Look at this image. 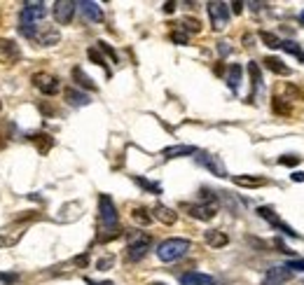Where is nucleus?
<instances>
[{
	"instance_id": "1",
	"label": "nucleus",
	"mask_w": 304,
	"mask_h": 285,
	"mask_svg": "<svg viewBox=\"0 0 304 285\" xmlns=\"http://www.w3.org/2000/svg\"><path fill=\"white\" fill-rule=\"evenodd\" d=\"M99 213H101V227H103V231L99 234V243L117 239V236L122 234L120 215H117L115 203H112V199L108 197V194H101L99 197Z\"/></svg>"
},
{
	"instance_id": "2",
	"label": "nucleus",
	"mask_w": 304,
	"mask_h": 285,
	"mask_svg": "<svg viewBox=\"0 0 304 285\" xmlns=\"http://www.w3.org/2000/svg\"><path fill=\"white\" fill-rule=\"evenodd\" d=\"M47 14V5L44 3H26L19 17V33L28 40H35L40 33V28L44 26L42 19Z\"/></svg>"
},
{
	"instance_id": "3",
	"label": "nucleus",
	"mask_w": 304,
	"mask_h": 285,
	"mask_svg": "<svg viewBox=\"0 0 304 285\" xmlns=\"http://www.w3.org/2000/svg\"><path fill=\"white\" fill-rule=\"evenodd\" d=\"M190 248H192V243H190L188 239H166V241H161L159 248H157V257H159L161 262H176V259L188 255Z\"/></svg>"
},
{
	"instance_id": "4",
	"label": "nucleus",
	"mask_w": 304,
	"mask_h": 285,
	"mask_svg": "<svg viewBox=\"0 0 304 285\" xmlns=\"http://www.w3.org/2000/svg\"><path fill=\"white\" fill-rule=\"evenodd\" d=\"M150 239L145 231H129V243H127V259L129 262H141L150 250Z\"/></svg>"
},
{
	"instance_id": "5",
	"label": "nucleus",
	"mask_w": 304,
	"mask_h": 285,
	"mask_svg": "<svg viewBox=\"0 0 304 285\" xmlns=\"http://www.w3.org/2000/svg\"><path fill=\"white\" fill-rule=\"evenodd\" d=\"M206 10H208V17H211V26H213V31H225L227 23H229V5L213 0V3H208V5H206Z\"/></svg>"
},
{
	"instance_id": "6",
	"label": "nucleus",
	"mask_w": 304,
	"mask_h": 285,
	"mask_svg": "<svg viewBox=\"0 0 304 285\" xmlns=\"http://www.w3.org/2000/svg\"><path fill=\"white\" fill-rule=\"evenodd\" d=\"M33 87L38 89L44 96H56L61 91V82L59 77L52 75V73H35L33 75Z\"/></svg>"
},
{
	"instance_id": "7",
	"label": "nucleus",
	"mask_w": 304,
	"mask_h": 285,
	"mask_svg": "<svg viewBox=\"0 0 304 285\" xmlns=\"http://www.w3.org/2000/svg\"><path fill=\"white\" fill-rule=\"evenodd\" d=\"M258 215H260L262 220H267V222H269V225L274 227V229L283 231L286 236H290V239H299L297 231H295L290 225H286V222H283V220L278 218L276 213H274V208H269V206H260V208H258Z\"/></svg>"
},
{
	"instance_id": "8",
	"label": "nucleus",
	"mask_w": 304,
	"mask_h": 285,
	"mask_svg": "<svg viewBox=\"0 0 304 285\" xmlns=\"http://www.w3.org/2000/svg\"><path fill=\"white\" fill-rule=\"evenodd\" d=\"M19 61H21L19 44L10 38H0V63H3V66H14Z\"/></svg>"
},
{
	"instance_id": "9",
	"label": "nucleus",
	"mask_w": 304,
	"mask_h": 285,
	"mask_svg": "<svg viewBox=\"0 0 304 285\" xmlns=\"http://www.w3.org/2000/svg\"><path fill=\"white\" fill-rule=\"evenodd\" d=\"M75 10H78V3H73V0H56L52 12H54V21L61 23V26H66V23L73 21L75 17Z\"/></svg>"
},
{
	"instance_id": "10",
	"label": "nucleus",
	"mask_w": 304,
	"mask_h": 285,
	"mask_svg": "<svg viewBox=\"0 0 304 285\" xmlns=\"http://www.w3.org/2000/svg\"><path fill=\"white\" fill-rule=\"evenodd\" d=\"M185 210H188L190 215H192L194 220H201V222H208V220H213L218 215V203L216 201H204V203H190V206H185Z\"/></svg>"
},
{
	"instance_id": "11",
	"label": "nucleus",
	"mask_w": 304,
	"mask_h": 285,
	"mask_svg": "<svg viewBox=\"0 0 304 285\" xmlns=\"http://www.w3.org/2000/svg\"><path fill=\"white\" fill-rule=\"evenodd\" d=\"M197 161H199L204 169H208L213 176L218 178H227V169L225 164H222L220 157H216V154H208V152H199V157H197Z\"/></svg>"
},
{
	"instance_id": "12",
	"label": "nucleus",
	"mask_w": 304,
	"mask_h": 285,
	"mask_svg": "<svg viewBox=\"0 0 304 285\" xmlns=\"http://www.w3.org/2000/svg\"><path fill=\"white\" fill-rule=\"evenodd\" d=\"M290 276H293V271L286 267H271L267 269L265 278H262V285H283L290 280Z\"/></svg>"
},
{
	"instance_id": "13",
	"label": "nucleus",
	"mask_w": 304,
	"mask_h": 285,
	"mask_svg": "<svg viewBox=\"0 0 304 285\" xmlns=\"http://www.w3.org/2000/svg\"><path fill=\"white\" fill-rule=\"evenodd\" d=\"M180 285H216V278L199 271H188L180 276Z\"/></svg>"
},
{
	"instance_id": "14",
	"label": "nucleus",
	"mask_w": 304,
	"mask_h": 285,
	"mask_svg": "<svg viewBox=\"0 0 304 285\" xmlns=\"http://www.w3.org/2000/svg\"><path fill=\"white\" fill-rule=\"evenodd\" d=\"M78 7L82 10V14L94 23H101L103 21V10H101L99 3H91V0H84V3H78Z\"/></svg>"
},
{
	"instance_id": "15",
	"label": "nucleus",
	"mask_w": 304,
	"mask_h": 285,
	"mask_svg": "<svg viewBox=\"0 0 304 285\" xmlns=\"http://www.w3.org/2000/svg\"><path fill=\"white\" fill-rule=\"evenodd\" d=\"M59 40H61V33L54 26H42L40 28V33H38V38H35V42L42 44V47H54Z\"/></svg>"
},
{
	"instance_id": "16",
	"label": "nucleus",
	"mask_w": 304,
	"mask_h": 285,
	"mask_svg": "<svg viewBox=\"0 0 304 285\" xmlns=\"http://www.w3.org/2000/svg\"><path fill=\"white\" fill-rule=\"evenodd\" d=\"M188 154H197V148L194 145H171V148L161 150L164 159H178V157H188Z\"/></svg>"
},
{
	"instance_id": "17",
	"label": "nucleus",
	"mask_w": 304,
	"mask_h": 285,
	"mask_svg": "<svg viewBox=\"0 0 304 285\" xmlns=\"http://www.w3.org/2000/svg\"><path fill=\"white\" fill-rule=\"evenodd\" d=\"M155 218L159 220L161 225H176V220H178V213L173 208H169V206H164V203H157L155 206Z\"/></svg>"
},
{
	"instance_id": "18",
	"label": "nucleus",
	"mask_w": 304,
	"mask_h": 285,
	"mask_svg": "<svg viewBox=\"0 0 304 285\" xmlns=\"http://www.w3.org/2000/svg\"><path fill=\"white\" fill-rule=\"evenodd\" d=\"M31 142L38 148L40 154H47L52 148H54V138H52L50 133H33V136H31Z\"/></svg>"
},
{
	"instance_id": "19",
	"label": "nucleus",
	"mask_w": 304,
	"mask_h": 285,
	"mask_svg": "<svg viewBox=\"0 0 304 285\" xmlns=\"http://www.w3.org/2000/svg\"><path fill=\"white\" fill-rule=\"evenodd\" d=\"M63 96H66V101L73 105V108H82V105H89V96L84 91H78V89L68 87L66 91H63Z\"/></svg>"
},
{
	"instance_id": "20",
	"label": "nucleus",
	"mask_w": 304,
	"mask_h": 285,
	"mask_svg": "<svg viewBox=\"0 0 304 285\" xmlns=\"http://www.w3.org/2000/svg\"><path fill=\"white\" fill-rule=\"evenodd\" d=\"M232 180H234V185L248 187V189H255V187H265L267 185V178H260V176H234Z\"/></svg>"
},
{
	"instance_id": "21",
	"label": "nucleus",
	"mask_w": 304,
	"mask_h": 285,
	"mask_svg": "<svg viewBox=\"0 0 304 285\" xmlns=\"http://www.w3.org/2000/svg\"><path fill=\"white\" fill-rule=\"evenodd\" d=\"M206 243H208L211 248H225L227 243H229V236L225 234V231H218V229H211L206 231Z\"/></svg>"
},
{
	"instance_id": "22",
	"label": "nucleus",
	"mask_w": 304,
	"mask_h": 285,
	"mask_svg": "<svg viewBox=\"0 0 304 285\" xmlns=\"http://www.w3.org/2000/svg\"><path fill=\"white\" fill-rule=\"evenodd\" d=\"M241 77H243V68L239 66V63H232V66H229V73H227V84H229L232 91H239V87H241Z\"/></svg>"
},
{
	"instance_id": "23",
	"label": "nucleus",
	"mask_w": 304,
	"mask_h": 285,
	"mask_svg": "<svg viewBox=\"0 0 304 285\" xmlns=\"http://www.w3.org/2000/svg\"><path fill=\"white\" fill-rule=\"evenodd\" d=\"M265 66L269 68L271 73H276V75H283V77H288L290 73H293L290 68L286 66V63H283L281 59H276V56H267V59H265Z\"/></svg>"
},
{
	"instance_id": "24",
	"label": "nucleus",
	"mask_w": 304,
	"mask_h": 285,
	"mask_svg": "<svg viewBox=\"0 0 304 285\" xmlns=\"http://www.w3.org/2000/svg\"><path fill=\"white\" fill-rule=\"evenodd\" d=\"M278 50H283V52H288L290 56H295V59L299 61V63H304V50L299 47L295 40H281V47Z\"/></svg>"
},
{
	"instance_id": "25",
	"label": "nucleus",
	"mask_w": 304,
	"mask_h": 285,
	"mask_svg": "<svg viewBox=\"0 0 304 285\" xmlns=\"http://www.w3.org/2000/svg\"><path fill=\"white\" fill-rule=\"evenodd\" d=\"M73 80H75V82H78L82 89H91V91H96V84L91 82V77H89L80 66H78V68H73Z\"/></svg>"
},
{
	"instance_id": "26",
	"label": "nucleus",
	"mask_w": 304,
	"mask_h": 285,
	"mask_svg": "<svg viewBox=\"0 0 304 285\" xmlns=\"http://www.w3.org/2000/svg\"><path fill=\"white\" fill-rule=\"evenodd\" d=\"M248 73H250V84H253V93H250V101H253L255 91H258V87H260L262 82V75H260V66L255 63V61H250L248 63Z\"/></svg>"
},
{
	"instance_id": "27",
	"label": "nucleus",
	"mask_w": 304,
	"mask_h": 285,
	"mask_svg": "<svg viewBox=\"0 0 304 285\" xmlns=\"http://www.w3.org/2000/svg\"><path fill=\"white\" fill-rule=\"evenodd\" d=\"M131 218H133V222H136V225H141V227H148L150 222H152V215L148 213V208H133L131 210Z\"/></svg>"
},
{
	"instance_id": "28",
	"label": "nucleus",
	"mask_w": 304,
	"mask_h": 285,
	"mask_svg": "<svg viewBox=\"0 0 304 285\" xmlns=\"http://www.w3.org/2000/svg\"><path fill=\"white\" fill-rule=\"evenodd\" d=\"M87 56H89V61H91V63H96V66L105 68V73L110 75V70H108V63H105V56L101 54V52L96 50V47H89V50H87Z\"/></svg>"
},
{
	"instance_id": "29",
	"label": "nucleus",
	"mask_w": 304,
	"mask_h": 285,
	"mask_svg": "<svg viewBox=\"0 0 304 285\" xmlns=\"http://www.w3.org/2000/svg\"><path fill=\"white\" fill-rule=\"evenodd\" d=\"M180 26H182V33H199L201 31L199 19H192V17H185L180 21Z\"/></svg>"
},
{
	"instance_id": "30",
	"label": "nucleus",
	"mask_w": 304,
	"mask_h": 285,
	"mask_svg": "<svg viewBox=\"0 0 304 285\" xmlns=\"http://www.w3.org/2000/svg\"><path fill=\"white\" fill-rule=\"evenodd\" d=\"M260 40L269 47V50H278L281 47V40H278V35L269 33V31H260Z\"/></svg>"
},
{
	"instance_id": "31",
	"label": "nucleus",
	"mask_w": 304,
	"mask_h": 285,
	"mask_svg": "<svg viewBox=\"0 0 304 285\" xmlns=\"http://www.w3.org/2000/svg\"><path fill=\"white\" fill-rule=\"evenodd\" d=\"M133 182L141 185L143 189H148V192H152V194H161V185H157V182H150V180H145V178H141V176L133 178Z\"/></svg>"
},
{
	"instance_id": "32",
	"label": "nucleus",
	"mask_w": 304,
	"mask_h": 285,
	"mask_svg": "<svg viewBox=\"0 0 304 285\" xmlns=\"http://www.w3.org/2000/svg\"><path fill=\"white\" fill-rule=\"evenodd\" d=\"M271 108H274V112H278V115H290V105L286 103V99H274V103H271Z\"/></svg>"
},
{
	"instance_id": "33",
	"label": "nucleus",
	"mask_w": 304,
	"mask_h": 285,
	"mask_svg": "<svg viewBox=\"0 0 304 285\" xmlns=\"http://www.w3.org/2000/svg\"><path fill=\"white\" fill-rule=\"evenodd\" d=\"M96 44H99L96 50H99V52H103L105 56H110V61H112V63H117V52L112 50L110 44H108V42H103V40H101V42H96Z\"/></svg>"
},
{
	"instance_id": "34",
	"label": "nucleus",
	"mask_w": 304,
	"mask_h": 285,
	"mask_svg": "<svg viewBox=\"0 0 304 285\" xmlns=\"http://www.w3.org/2000/svg\"><path fill=\"white\" fill-rule=\"evenodd\" d=\"M112 264H115V255H105V257H101L96 262V269L99 271H108V269H112Z\"/></svg>"
},
{
	"instance_id": "35",
	"label": "nucleus",
	"mask_w": 304,
	"mask_h": 285,
	"mask_svg": "<svg viewBox=\"0 0 304 285\" xmlns=\"http://www.w3.org/2000/svg\"><path fill=\"white\" fill-rule=\"evenodd\" d=\"M299 161H302V157H297V154H283V157H278V164H283V166H297Z\"/></svg>"
},
{
	"instance_id": "36",
	"label": "nucleus",
	"mask_w": 304,
	"mask_h": 285,
	"mask_svg": "<svg viewBox=\"0 0 304 285\" xmlns=\"http://www.w3.org/2000/svg\"><path fill=\"white\" fill-rule=\"evenodd\" d=\"M17 280H19L17 274H3V271H0V285H14Z\"/></svg>"
},
{
	"instance_id": "37",
	"label": "nucleus",
	"mask_w": 304,
	"mask_h": 285,
	"mask_svg": "<svg viewBox=\"0 0 304 285\" xmlns=\"http://www.w3.org/2000/svg\"><path fill=\"white\" fill-rule=\"evenodd\" d=\"M171 40L176 44H188V33H182V31H173L171 33Z\"/></svg>"
},
{
	"instance_id": "38",
	"label": "nucleus",
	"mask_w": 304,
	"mask_h": 285,
	"mask_svg": "<svg viewBox=\"0 0 304 285\" xmlns=\"http://www.w3.org/2000/svg\"><path fill=\"white\" fill-rule=\"evenodd\" d=\"M286 269H290V271H304V259H290V262L286 264Z\"/></svg>"
},
{
	"instance_id": "39",
	"label": "nucleus",
	"mask_w": 304,
	"mask_h": 285,
	"mask_svg": "<svg viewBox=\"0 0 304 285\" xmlns=\"http://www.w3.org/2000/svg\"><path fill=\"white\" fill-rule=\"evenodd\" d=\"M73 262H75V267H87V264H89V255H78Z\"/></svg>"
},
{
	"instance_id": "40",
	"label": "nucleus",
	"mask_w": 304,
	"mask_h": 285,
	"mask_svg": "<svg viewBox=\"0 0 304 285\" xmlns=\"http://www.w3.org/2000/svg\"><path fill=\"white\" fill-rule=\"evenodd\" d=\"M274 246H276V248H278V250H281V252H286V255H290V252H293V250H290V248L286 246V243L281 241V239H276V241H274Z\"/></svg>"
},
{
	"instance_id": "41",
	"label": "nucleus",
	"mask_w": 304,
	"mask_h": 285,
	"mask_svg": "<svg viewBox=\"0 0 304 285\" xmlns=\"http://www.w3.org/2000/svg\"><path fill=\"white\" fill-rule=\"evenodd\" d=\"M229 10H232L234 14H241V12H243V3H239V0H237V3H232V5H229Z\"/></svg>"
},
{
	"instance_id": "42",
	"label": "nucleus",
	"mask_w": 304,
	"mask_h": 285,
	"mask_svg": "<svg viewBox=\"0 0 304 285\" xmlns=\"http://www.w3.org/2000/svg\"><path fill=\"white\" fill-rule=\"evenodd\" d=\"M164 12L166 14H173L176 12V3H164Z\"/></svg>"
},
{
	"instance_id": "43",
	"label": "nucleus",
	"mask_w": 304,
	"mask_h": 285,
	"mask_svg": "<svg viewBox=\"0 0 304 285\" xmlns=\"http://www.w3.org/2000/svg\"><path fill=\"white\" fill-rule=\"evenodd\" d=\"M218 52H220L222 56L229 54V42H220V47H218Z\"/></svg>"
},
{
	"instance_id": "44",
	"label": "nucleus",
	"mask_w": 304,
	"mask_h": 285,
	"mask_svg": "<svg viewBox=\"0 0 304 285\" xmlns=\"http://www.w3.org/2000/svg\"><path fill=\"white\" fill-rule=\"evenodd\" d=\"M293 180H295V182H304V171H295V173H293Z\"/></svg>"
},
{
	"instance_id": "45",
	"label": "nucleus",
	"mask_w": 304,
	"mask_h": 285,
	"mask_svg": "<svg viewBox=\"0 0 304 285\" xmlns=\"http://www.w3.org/2000/svg\"><path fill=\"white\" fill-rule=\"evenodd\" d=\"M84 283H87V285H112L110 280H103V283H99V280H91V278H84Z\"/></svg>"
},
{
	"instance_id": "46",
	"label": "nucleus",
	"mask_w": 304,
	"mask_h": 285,
	"mask_svg": "<svg viewBox=\"0 0 304 285\" xmlns=\"http://www.w3.org/2000/svg\"><path fill=\"white\" fill-rule=\"evenodd\" d=\"M297 19H299V23H302V26H304V10L299 12V17H297Z\"/></svg>"
},
{
	"instance_id": "47",
	"label": "nucleus",
	"mask_w": 304,
	"mask_h": 285,
	"mask_svg": "<svg viewBox=\"0 0 304 285\" xmlns=\"http://www.w3.org/2000/svg\"><path fill=\"white\" fill-rule=\"evenodd\" d=\"M3 148H5V138L0 136V150H3Z\"/></svg>"
},
{
	"instance_id": "48",
	"label": "nucleus",
	"mask_w": 304,
	"mask_h": 285,
	"mask_svg": "<svg viewBox=\"0 0 304 285\" xmlns=\"http://www.w3.org/2000/svg\"><path fill=\"white\" fill-rule=\"evenodd\" d=\"M3 246H7V241L3 239V236H0V248H3Z\"/></svg>"
},
{
	"instance_id": "49",
	"label": "nucleus",
	"mask_w": 304,
	"mask_h": 285,
	"mask_svg": "<svg viewBox=\"0 0 304 285\" xmlns=\"http://www.w3.org/2000/svg\"><path fill=\"white\" fill-rule=\"evenodd\" d=\"M152 285H166V283H152Z\"/></svg>"
},
{
	"instance_id": "50",
	"label": "nucleus",
	"mask_w": 304,
	"mask_h": 285,
	"mask_svg": "<svg viewBox=\"0 0 304 285\" xmlns=\"http://www.w3.org/2000/svg\"><path fill=\"white\" fill-rule=\"evenodd\" d=\"M0 110H3V101H0Z\"/></svg>"
}]
</instances>
